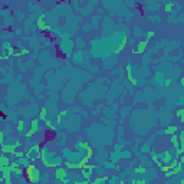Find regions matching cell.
Masks as SVG:
<instances>
[{
  "label": "cell",
  "mask_w": 184,
  "mask_h": 184,
  "mask_svg": "<svg viewBox=\"0 0 184 184\" xmlns=\"http://www.w3.org/2000/svg\"><path fill=\"white\" fill-rule=\"evenodd\" d=\"M25 174H26V179L29 183H38L39 180H40V170L36 165H33V164L26 165Z\"/></svg>",
  "instance_id": "cell-1"
},
{
  "label": "cell",
  "mask_w": 184,
  "mask_h": 184,
  "mask_svg": "<svg viewBox=\"0 0 184 184\" xmlns=\"http://www.w3.org/2000/svg\"><path fill=\"white\" fill-rule=\"evenodd\" d=\"M26 157L29 160H35V158L39 157V154H40V144H33L32 147H29L26 150Z\"/></svg>",
  "instance_id": "cell-2"
},
{
  "label": "cell",
  "mask_w": 184,
  "mask_h": 184,
  "mask_svg": "<svg viewBox=\"0 0 184 184\" xmlns=\"http://www.w3.org/2000/svg\"><path fill=\"white\" fill-rule=\"evenodd\" d=\"M39 121H40L39 118H33L32 121H30V130H29L26 134H25V137H26V138H30V137L35 135V134L39 131Z\"/></svg>",
  "instance_id": "cell-3"
},
{
  "label": "cell",
  "mask_w": 184,
  "mask_h": 184,
  "mask_svg": "<svg viewBox=\"0 0 184 184\" xmlns=\"http://www.w3.org/2000/svg\"><path fill=\"white\" fill-rule=\"evenodd\" d=\"M147 46H148V40L147 39H144V40H141V42H138V45H137V48L135 49H132L131 50V53L132 55H142L144 52L147 50Z\"/></svg>",
  "instance_id": "cell-4"
},
{
  "label": "cell",
  "mask_w": 184,
  "mask_h": 184,
  "mask_svg": "<svg viewBox=\"0 0 184 184\" xmlns=\"http://www.w3.org/2000/svg\"><path fill=\"white\" fill-rule=\"evenodd\" d=\"M43 19H45V15L42 13V15L39 16L38 22H36V27H38V30H40V32H49V30H50V27L43 22Z\"/></svg>",
  "instance_id": "cell-5"
},
{
  "label": "cell",
  "mask_w": 184,
  "mask_h": 184,
  "mask_svg": "<svg viewBox=\"0 0 184 184\" xmlns=\"http://www.w3.org/2000/svg\"><path fill=\"white\" fill-rule=\"evenodd\" d=\"M9 168H10V171H12V173L17 174V175H20V174L23 173L22 164H19V162L16 161V160H13V161H10V164H9Z\"/></svg>",
  "instance_id": "cell-6"
},
{
  "label": "cell",
  "mask_w": 184,
  "mask_h": 184,
  "mask_svg": "<svg viewBox=\"0 0 184 184\" xmlns=\"http://www.w3.org/2000/svg\"><path fill=\"white\" fill-rule=\"evenodd\" d=\"M55 177L58 180H62V181H65L66 183V168L65 167H56V170H55Z\"/></svg>",
  "instance_id": "cell-7"
},
{
  "label": "cell",
  "mask_w": 184,
  "mask_h": 184,
  "mask_svg": "<svg viewBox=\"0 0 184 184\" xmlns=\"http://www.w3.org/2000/svg\"><path fill=\"white\" fill-rule=\"evenodd\" d=\"M9 164H10V158L7 157V154H0V173L6 170V168L9 167Z\"/></svg>",
  "instance_id": "cell-8"
},
{
  "label": "cell",
  "mask_w": 184,
  "mask_h": 184,
  "mask_svg": "<svg viewBox=\"0 0 184 184\" xmlns=\"http://www.w3.org/2000/svg\"><path fill=\"white\" fill-rule=\"evenodd\" d=\"M127 76H128V81L131 82V85H137V81L134 79V76H132V65L131 63L127 65Z\"/></svg>",
  "instance_id": "cell-9"
},
{
  "label": "cell",
  "mask_w": 184,
  "mask_h": 184,
  "mask_svg": "<svg viewBox=\"0 0 184 184\" xmlns=\"http://www.w3.org/2000/svg\"><path fill=\"white\" fill-rule=\"evenodd\" d=\"M180 130V127H175V125H168L167 128L164 130V134L165 135H173V134H177V131Z\"/></svg>",
  "instance_id": "cell-10"
},
{
  "label": "cell",
  "mask_w": 184,
  "mask_h": 184,
  "mask_svg": "<svg viewBox=\"0 0 184 184\" xmlns=\"http://www.w3.org/2000/svg\"><path fill=\"white\" fill-rule=\"evenodd\" d=\"M173 160V155H171V152H170V150H165V151L162 152V158H161V162H165V164H168V162Z\"/></svg>",
  "instance_id": "cell-11"
},
{
  "label": "cell",
  "mask_w": 184,
  "mask_h": 184,
  "mask_svg": "<svg viewBox=\"0 0 184 184\" xmlns=\"http://www.w3.org/2000/svg\"><path fill=\"white\" fill-rule=\"evenodd\" d=\"M174 115H175L177 118H180V121L183 122L184 121V108L183 107H179V108L175 109V111H174Z\"/></svg>",
  "instance_id": "cell-12"
},
{
  "label": "cell",
  "mask_w": 184,
  "mask_h": 184,
  "mask_svg": "<svg viewBox=\"0 0 184 184\" xmlns=\"http://www.w3.org/2000/svg\"><path fill=\"white\" fill-rule=\"evenodd\" d=\"M29 53H30V50H29V49L22 48L20 50H16V52H15V56H19V58H20V56H26V55H29Z\"/></svg>",
  "instance_id": "cell-13"
},
{
  "label": "cell",
  "mask_w": 184,
  "mask_h": 184,
  "mask_svg": "<svg viewBox=\"0 0 184 184\" xmlns=\"http://www.w3.org/2000/svg\"><path fill=\"white\" fill-rule=\"evenodd\" d=\"M125 43H127V38L122 39V42L119 43V46H118L117 49H115V53H121V52L124 50V48H125Z\"/></svg>",
  "instance_id": "cell-14"
},
{
  "label": "cell",
  "mask_w": 184,
  "mask_h": 184,
  "mask_svg": "<svg viewBox=\"0 0 184 184\" xmlns=\"http://www.w3.org/2000/svg\"><path fill=\"white\" fill-rule=\"evenodd\" d=\"M171 137V138H170V141H171V144H173L174 147H175V148H177V147L180 145V141H179V137L175 135V134H173V135H170Z\"/></svg>",
  "instance_id": "cell-15"
},
{
  "label": "cell",
  "mask_w": 184,
  "mask_h": 184,
  "mask_svg": "<svg viewBox=\"0 0 184 184\" xmlns=\"http://www.w3.org/2000/svg\"><path fill=\"white\" fill-rule=\"evenodd\" d=\"M66 168H69V170H76V168H79V165H78V162L66 161Z\"/></svg>",
  "instance_id": "cell-16"
},
{
  "label": "cell",
  "mask_w": 184,
  "mask_h": 184,
  "mask_svg": "<svg viewBox=\"0 0 184 184\" xmlns=\"http://www.w3.org/2000/svg\"><path fill=\"white\" fill-rule=\"evenodd\" d=\"M39 119H42V121H46V109H45V108L40 109V112H39Z\"/></svg>",
  "instance_id": "cell-17"
},
{
  "label": "cell",
  "mask_w": 184,
  "mask_h": 184,
  "mask_svg": "<svg viewBox=\"0 0 184 184\" xmlns=\"http://www.w3.org/2000/svg\"><path fill=\"white\" fill-rule=\"evenodd\" d=\"M23 125H25V122L20 119V121L17 122V131H19V134H20V135L23 134Z\"/></svg>",
  "instance_id": "cell-18"
},
{
  "label": "cell",
  "mask_w": 184,
  "mask_h": 184,
  "mask_svg": "<svg viewBox=\"0 0 184 184\" xmlns=\"http://www.w3.org/2000/svg\"><path fill=\"white\" fill-rule=\"evenodd\" d=\"M154 36H155V32H154V30H148V32L145 33V39H147V40H148V39H152Z\"/></svg>",
  "instance_id": "cell-19"
},
{
  "label": "cell",
  "mask_w": 184,
  "mask_h": 184,
  "mask_svg": "<svg viewBox=\"0 0 184 184\" xmlns=\"http://www.w3.org/2000/svg\"><path fill=\"white\" fill-rule=\"evenodd\" d=\"M95 184H99V183H107V177H98L97 180H94Z\"/></svg>",
  "instance_id": "cell-20"
},
{
  "label": "cell",
  "mask_w": 184,
  "mask_h": 184,
  "mask_svg": "<svg viewBox=\"0 0 184 184\" xmlns=\"http://www.w3.org/2000/svg\"><path fill=\"white\" fill-rule=\"evenodd\" d=\"M164 10L170 13V12L173 10V3H165V6H164Z\"/></svg>",
  "instance_id": "cell-21"
},
{
  "label": "cell",
  "mask_w": 184,
  "mask_h": 184,
  "mask_svg": "<svg viewBox=\"0 0 184 184\" xmlns=\"http://www.w3.org/2000/svg\"><path fill=\"white\" fill-rule=\"evenodd\" d=\"M5 140H6V134L3 132V131H0V145L5 142Z\"/></svg>",
  "instance_id": "cell-22"
},
{
  "label": "cell",
  "mask_w": 184,
  "mask_h": 184,
  "mask_svg": "<svg viewBox=\"0 0 184 184\" xmlns=\"http://www.w3.org/2000/svg\"><path fill=\"white\" fill-rule=\"evenodd\" d=\"M135 171H137V173H140V174H144V173H145V168H144V167H137Z\"/></svg>",
  "instance_id": "cell-23"
},
{
  "label": "cell",
  "mask_w": 184,
  "mask_h": 184,
  "mask_svg": "<svg viewBox=\"0 0 184 184\" xmlns=\"http://www.w3.org/2000/svg\"><path fill=\"white\" fill-rule=\"evenodd\" d=\"M15 33H16V35H20V33H22V30H20V29H16V30H15Z\"/></svg>",
  "instance_id": "cell-24"
}]
</instances>
